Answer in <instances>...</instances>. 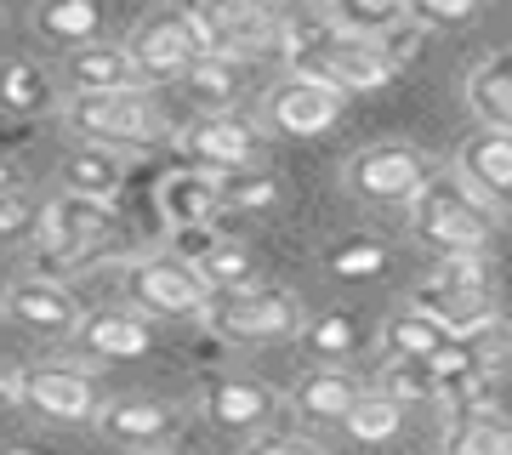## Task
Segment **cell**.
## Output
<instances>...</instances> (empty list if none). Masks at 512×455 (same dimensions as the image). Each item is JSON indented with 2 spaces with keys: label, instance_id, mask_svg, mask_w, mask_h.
I'll list each match as a JSON object with an SVG mask.
<instances>
[{
  "label": "cell",
  "instance_id": "1",
  "mask_svg": "<svg viewBox=\"0 0 512 455\" xmlns=\"http://www.w3.org/2000/svg\"><path fill=\"white\" fill-rule=\"evenodd\" d=\"M410 228L439 256H484V245L495 234V200L478 194L473 182L450 165V171H433V182L416 194Z\"/></svg>",
  "mask_w": 512,
  "mask_h": 455
},
{
  "label": "cell",
  "instance_id": "2",
  "mask_svg": "<svg viewBox=\"0 0 512 455\" xmlns=\"http://www.w3.org/2000/svg\"><path fill=\"white\" fill-rule=\"evenodd\" d=\"M63 126L92 148H143L165 131V114L160 103L148 97L143 86L131 91H97V97H69L63 103Z\"/></svg>",
  "mask_w": 512,
  "mask_h": 455
},
{
  "label": "cell",
  "instance_id": "3",
  "mask_svg": "<svg viewBox=\"0 0 512 455\" xmlns=\"http://www.w3.org/2000/svg\"><path fill=\"white\" fill-rule=\"evenodd\" d=\"M109 234H114V205L80 200V194H57V200H46V228H40L35 262L46 273L52 268H63V273L92 268L97 256H103V245H109Z\"/></svg>",
  "mask_w": 512,
  "mask_h": 455
},
{
  "label": "cell",
  "instance_id": "4",
  "mask_svg": "<svg viewBox=\"0 0 512 455\" xmlns=\"http://www.w3.org/2000/svg\"><path fill=\"white\" fill-rule=\"evenodd\" d=\"M205 325L228 336V342H279V336H302V302L296 291L285 285H251V291H234V296H211V308H205Z\"/></svg>",
  "mask_w": 512,
  "mask_h": 455
},
{
  "label": "cell",
  "instance_id": "5",
  "mask_svg": "<svg viewBox=\"0 0 512 455\" xmlns=\"http://www.w3.org/2000/svg\"><path fill=\"white\" fill-rule=\"evenodd\" d=\"M342 182H348V194H359L370 205H416V194L433 182V165H427V154L416 143L387 137V143L359 148L348 160V171H342Z\"/></svg>",
  "mask_w": 512,
  "mask_h": 455
},
{
  "label": "cell",
  "instance_id": "6",
  "mask_svg": "<svg viewBox=\"0 0 512 455\" xmlns=\"http://www.w3.org/2000/svg\"><path fill=\"white\" fill-rule=\"evenodd\" d=\"M126 296L131 313H154V319H194L211 308V285L200 279V268H188L183 256H143L126 262Z\"/></svg>",
  "mask_w": 512,
  "mask_h": 455
},
{
  "label": "cell",
  "instance_id": "7",
  "mask_svg": "<svg viewBox=\"0 0 512 455\" xmlns=\"http://www.w3.org/2000/svg\"><path fill=\"white\" fill-rule=\"evenodd\" d=\"M126 52L137 63V80L154 86V80H188V69L200 63V46L188 35L183 6H160V12H143L137 29L126 35Z\"/></svg>",
  "mask_w": 512,
  "mask_h": 455
},
{
  "label": "cell",
  "instance_id": "8",
  "mask_svg": "<svg viewBox=\"0 0 512 455\" xmlns=\"http://www.w3.org/2000/svg\"><path fill=\"white\" fill-rule=\"evenodd\" d=\"M188 171H205V177H239L245 165L262 160V131L251 120H234V114H200L194 126H183L177 137Z\"/></svg>",
  "mask_w": 512,
  "mask_h": 455
},
{
  "label": "cell",
  "instance_id": "9",
  "mask_svg": "<svg viewBox=\"0 0 512 455\" xmlns=\"http://www.w3.org/2000/svg\"><path fill=\"white\" fill-rule=\"evenodd\" d=\"M342 91L325 86V80H313V74H285L274 91H268V126L279 131V137H319V131H330L336 120H342Z\"/></svg>",
  "mask_w": 512,
  "mask_h": 455
},
{
  "label": "cell",
  "instance_id": "10",
  "mask_svg": "<svg viewBox=\"0 0 512 455\" xmlns=\"http://www.w3.org/2000/svg\"><path fill=\"white\" fill-rule=\"evenodd\" d=\"M410 308L427 313L450 342H484V336H495V325H501L495 291H450L439 279H421L416 291H410Z\"/></svg>",
  "mask_w": 512,
  "mask_h": 455
},
{
  "label": "cell",
  "instance_id": "11",
  "mask_svg": "<svg viewBox=\"0 0 512 455\" xmlns=\"http://www.w3.org/2000/svg\"><path fill=\"white\" fill-rule=\"evenodd\" d=\"M23 404L46 421H97V410H103L92 370H74V364H35V370H23Z\"/></svg>",
  "mask_w": 512,
  "mask_h": 455
},
{
  "label": "cell",
  "instance_id": "12",
  "mask_svg": "<svg viewBox=\"0 0 512 455\" xmlns=\"http://www.w3.org/2000/svg\"><path fill=\"white\" fill-rule=\"evenodd\" d=\"M291 74H313V80H325V86H336L342 97H348V91H382L399 69L387 63V52L376 46V40H348V35H336L325 52L308 63V69H291Z\"/></svg>",
  "mask_w": 512,
  "mask_h": 455
},
{
  "label": "cell",
  "instance_id": "13",
  "mask_svg": "<svg viewBox=\"0 0 512 455\" xmlns=\"http://www.w3.org/2000/svg\"><path fill=\"white\" fill-rule=\"evenodd\" d=\"M183 410L165 399H114L97 410V433L120 450H160L165 438H177Z\"/></svg>",
  "mask_w": 512,
  "mask_h": 455
},
{
  "label": "cell",
  "instance_id": "14",
  "mask_svg": "<svg viewBox=\"0 0 512 455\" xmlns=\"http://www.w3.org/2000/svg\"><path fill=\"white\" fill-rule=\"evenodd\" d=\"M200 399H205V416L217 427H228V433H251V427H262L274 416V393L256 376H234V370H205Z\"/></svg>",
  "mask_w": 512,
  "mask_h": 455
},
{
  "label": "cell",
  "instance_id": "15",
  "mask_svg": "<svg viewBox=\"0 0 512 455\" xmlns=\"http://www.w3.org/2000/svg\"><path fill=\"white\" fill-rule=\"evenodd\" d=\"M211 12V29H217L222 52L228 57H256V52H274L279 46V29H285V12H268L256 0H205Z\"/></svg>",
  "mask_w": 512,
  "mask_h": 455
},
{
  "label": "cell",
  "instance_id": "16",
  "mask_svg": "<svg viewBox=\"0 0 512 455\" xmlns=\"http://www.w3.org/2000/svg\"><path fill=\"white\" fill-rule=\"evenodd\" d=\"M365 393L370 387L353 370H342V364H313V370L296 376L291 404H296V416H308V421H348L365 404Z\"/></svg>",
  "mask_w": 512,
  "mask_h": 455
},
{
  "label": "cell",
  "instance_id": "17",
  "mask_svg": "<svg viewBox=\"0 0 512 455\" xmlns=\"http://www.w3.org/2000/svg\"><path fill=\"white\" fill-rule=\"evenodd\" d=\"M154 205H160V217H165L171 234L211 228L217 211H228V200H222V177H205V171H177V177H165L160 194H154Z\"/></svg>",
  "mask_w": 512,
  "mask_h": 455
},
{
  "label": "cell",
  "instance_id": "18",
  "mask_svg": "<svg viewBox=\"0 0 512 455\" xmlns=\"http://www.w3.org/2000/svg\"><path fill=\"white\" fill-rule=\"evenodd\" d=\"M63 80L74 86V97L143 86V80H137V63H131V52H126V40H92V46L63 52Z\"/></svg>",
  "mask_w": 512,
  "mask_h": 455
},
{
  "label": "cell",
  "instance_id": "19",
  "mask_svg": "<svg viewBox=\"0 0 512 455\" xmlns=\"http://www.w3.org/2000/svg\"><path fill=\"white\" fill-rule=\"evenodd\" d=\"M12 319L29 330H40V336H74L80 330V302H74L57 279H40V273H29V279H18L12 285Z\"/></svg>",
  "mask_w": 512,
  "mask_h": 455
},
{
  "label": "cell",
  "instance_id": "20",
  "mask_svg": "<svg viewBox=\"0 0 512 455\" xmlns=\"http://www.w3.org/2000/svg\"><path fill=\"white\" fill-rule=\"evenodd\" d=\"M74 336H80V347H86L92 359H109V364H120V359H143L148 347H154V330H148V319H143V313H126V308L86 313Z\"/></svg>",
  "mask_w": 512,
  "mask_h": 455
},
{
  "label": "cell",
  "instance_id": "21",
  "mask_svg": "<svg viewBox=\"0 0 512 455\" xmlns=\"http://www.w3.org/2000/svg\"><path fill=\"white\" fill-rule=\"evenodd\" d=\"M456 171L490 200H512V131L478 126L456 154Z\"/></svg>",
  "mask_w": 512,
  "mask_h": 455
},
{
  "label": "cell",
  "instance_id": "22",
  "mask_svg": "<svg viewBox=\"0 0 512 455\" xmlns=\"http://www.w3.org/2000/svg\"><path fill=\"white\" fill-rule=\"evenodd\" d=\"M63 177V194H80V200H97V205H114L120 182H126V160L114 148H92V143H74L57 165Z\"/></svg>",
  "mask_w": 512,
  "mask_h": 455
},
{
  "label": "cell",
  "instance_id": "23",
  "mask_svg": "<svg viewBox=\"0 0 512 455\" xmlns=\"http://www.w3.org/2000/svg\"><path fill=\"white\" fill-rule=\"evenodd\" d=\"M467 103H473V114L490 131H512V46L484 57V63L467 74Z\"/></svg>",
  "mask_w": 512,
  "mask_h": 455
},
{
  "label": "cell",
  "instance_id": "24",
  "mask_svg": "<svg viewBox=\"0 0 512 455\" xmlns=\"http://www.w3.org/2000/svg\"><path fill=\"white\" fill-rule=\"evenodd\" d=\"M57 103L52 74L40 69L35 57H6L0 63V114H18V120H35Z\"/></svg>",
  "mask_w": 512,
  "mask_h": 455
},
{
  "label": "cell",
  "instance_id": "25",
  "mask_svg": "<svg viewBox=\"0 0 512 455\" xmlns=\"http://www.w3.org/2000/svg\"><path fill=\"white\" fill-rule=\"evenodd\" d=\"M444 342H450V336H444L427 313L410 308V302L382 319V359H421V364H427Z\"/></svg>",
  "mask_w": 512,
  "mask_h": 455
},
{
  "label": "cell",
  "instance_id": "26",
  "mask_svg": "<svg viewBox=\"0 0 512 455\" xmlns=\"http://www.w3.org/2000/svg\"><path fill=\"white\" fill-rule=\"evenodd\" d=\"M35 29L57 46H92L103 40V12H97L92 0H40L35 6Z\"/></svg>",
  "mask_w": 512,
  "mask_h": 455
},
{
  "label": "cell",
  "instance_id": "27",
  "mask_svg": "<svg viewBox=\"0 0 512 455\" xmlns=\"http://www.w3.org/2000/svg\"><path fill=\"white\" fill-rule=\"evenodd\" d=\"M302 347H308L319 364H342L365 347V325H359V313L330 308V313H319V319L302 325Z\"/></svg>",
  "mask_w": 512,
  "mask_h": 455
},
{
  "label": "cell",
  "instance_id": "28",
  "mask_svg": "<svg viewBox=\"0 0 512 455\" xmlns=\"http://www.w3.org/2000/svg\"><path fill=\"white\" fill-rule=\"evenodd\" d=\"M188 91H194V103L205 114H228L239 103V91H245V63L239 57H200L188 69Z\"/></svg>",
  "mask_w": 512,
  "mask_h": 455
},
{
  "label": "cell",
  "instance_id": "29",
  "mask_svg": "<svg viewBox=\"0 0 512 455\" xmlns=\"http://www.w3.org/2000/svg\"><path fill=\"white\" fill-rule=\"evenodd\" d=\"M330 40H336V18H330V6H302V12H285L279 52H285V63H291V69H308V63L325 52Z\"/></svg>",
  "mask_w": 512,
  "mask_h": 455
},
{
  "label": "cell",
  "instance_id": "30",
  "mask_svg": "<svg viewBox=\"0 0 512 455\" xmlns=\"http://www.w3.org/2000/svg\"><path fill=\"white\" fill-rule=\"evenodd\" d=\"M330 18H336V35L348 40H387L410 18V6H399V0H336Z\"/></svg>",
  "mask_w": 512,
  "mask_h": 455
},
{
  "label": "cell",
  "instance_id": "31",
  "mask_svg": "<svg viewBox=\"0 0 512 455\" xmlns=\"http://www.w3.org/2000/svg\"><path fill=\"white\" fill-rule=\"evenodd\" d=\"M444 455H512V427L501 416H467L450 421Z\"/></svg>",
  "mask_w": 512,
  "mask_h": 455
},
{
  "label": "cell",
  "instance_id": "32",
  "mask_svg": "<svg viewBox=\"0 0 512 455\" xmlns=\"http://www.w3.org/2000/svg\"><path fill=\"white\" fill-rule=\"evenodd\" d=\"M376 393H387L393 404H421V399H439V376H433V364L421 359H387L382 376H376Z\"/></svg>",
  "mask_w": 512,
  "mask_h": 455
},
{
  "label": "cell",
  "instance_id": "33",
  "mask_svg": "<svg viewBox=\"0 0 512 455\" xmlns=\"http://www.w3.org/2000/svg\"><path fill=\"white\" fill-rule=\"evenodd\" d=\"M200 279L211 285V296H234V291H251L256 285V262L245 245H234V239H222L217 251L200 262Z\"/></svg>",
  "mask_w": 512,
  "mask_h": 455
},
{
  "label": "cell",
  "instance_id": "34",
  "mask_svg": "<svg viewBox=\"0 0 512 455\" xmlns=\"http://www.w3.org/2000/svg\"><path fill=\"white\" fill-rule=\"evenodd\" d=\"M325 268L336 273V279H370V273L387 268V245L370 234H353V239H336L325 251Z\"/></svg>",
  "mask_w": 512,
  "mask_h": 455
},
{
  "label": "cell",
  "instance_id": "35",
  "mask_svg": "<svg viewBox=\"0 0 512 455\" xmlns=\"http://www.w3.org/2000/svg\"><path fill=\"white\" fill-rule=\"evenodd\" d=\"M342 427H348L359 444H387V438H399V427H404V404H393L387 393H365V404H359Z\"/></svg>",
  "mask_w": 512,
  "mask_h": 455
},
{
  "label": "cell",
  "instance_id": "36",
  "mask_svg": "<svg viewBox=\"0 0 512 455\" xmlns=\"http://www.w3.org/2000/svg\"><path fill=\"white\" fill-rule=\"evenodd\" d=\"M40 228H46V205L35 200V194H6L0 200V239H40Z\"/></svg>",
  "mask_w": 512,
  "mask_h": 455
},
{
  "label": "cell",
  "instance_id": "37",
  "mask_svg": "<svg viewBox=\"0 0 512 455\" xmlns=\"http://www.w3.org/2000/svg\"><path fill=\"white\" fill-rule=\"evenodd\" d=\"M222 200L234 211H268V205H279V182L262 171H239V177H222Z\"/></svg>",
  "mask_w": 512,
  "mask_h": 455
},
{
  "label": "cell",
  "instance_id": "38",
  "mask_svg": "<svg viewBox=\"0 0 512 455\" xmlns=\"http://www.w3.org/2000/svg\"><path fill=\"white\" fill-rule=\"evenodd\" d=\"M427 279H439V285H450V291H490L484 256H439V268L427 273Z\"/></svg>",
  "mask_w": 512,
  "mask_h": 455
},
{
  "label": "cell",
  "instance_id": "39",
  "mask_svg": "<svg viewBox=\"0 0 512 455\" xmlns=\"http://www.w3.org/2000/svg\"><path fill=\"white\" fill-rule=\"evenodd\" d=\"M410 18L433 35V29H461V23H473L478 6H473V0H416V6H410Z\"/></svg>",
  "mask_w": 512,
  "mask_h": 455
},
{
  "label": "cell",
  "instance_id": "40",
  "mask_svg": "<svg viewBox=\"0 0 512 455\" xmlns=\"http://www.w3.org/2000/svg\"><path fill=\"white\" fill-rule=\"evenodd\" d=\"M376 46L387 52V63H393V69H404V63H416V57H421V46H427V29H421L416 18H404L399 29H393L387 40H376Z\"/></svg>",
  "mask_w": 512,
  "mask_h": 455
},
{
  "label": "cell",
  "instance_id": "41",
  "mask_svg": "<svg viewBox=\"0 0 512 455\" xmlns=\"http://www.w3.org/2000/svg\"><path fill=\"white\" fill-rule=\"evenodd\" d=\"M245 455H325V450L308 444V438H296V433H262L245 444Z\"/></svg>",
  "mask_w": 512,
  "mask_h": 455
},
{
  "label": "cell",
  "instance_id": "42",
  "mask_svg": "<svg viewBox=\"0 0 512 455\" xmlns=\"http://www.w3.org/2000/svg\"><path fill=\"white\" fill-rule=\"evenodd\" d=\"M23 399V370L18 364H0V410Z\"/></svg>",
  "mask_w": 512,
  "mask_h": 455
},
{
  "label": "cell",
  "instance_id": "43",
  "mask_svg": "<svg viewBox=\"0 0 512 455\" xmlns=\"http://www.w3.org/2000/svg\"><path fill=\"white\" fill-rule=\"evenodd\" d=\"M18 188H23L18 165H12V160H0V200H6V194H18Z\"/></svg>",
  "mask_w": 512,
  "mask_h": 455
},
{
  "label": "cell",
  "instance_id": "44",
  "mask_svg": "<svg viewBox=\"0 0 512 455\" xmlns=\"http://www.w3.org/2000/svg\"><path fill=\"white\" fill-rule=\"evenodd\" d=\"M6 313H12V285L0 279V319H6Z\"/></svg>",
  "mask_w": 512,
  "mask_h": 455
},
{
  "label": "cell",
  "instance_id": "45",
  "mask_svg": "<svg viewBox=\"0 0 512 455\" xmlns=\"http://www.w3.org/2000/svg\"><path fill=\"white\" fill-rule=\"evenodd\" d=\"M0 455H40V450H35V444H6Z\"/></svg>",
  "mask_w": 512,
  "mask_h": 455
}]
</instances>
